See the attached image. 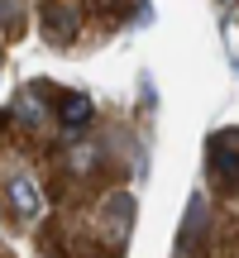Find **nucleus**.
<instances>
[{"label":"nucleus","mask_w":239,"mask_h":258,"mask_svg":"<svg viewBox=\"0 0 239 258\" xmlns=\"http://www.w3.org/2000/svg\"><path fill=\"white\" fill-rule=\"evenodd\" d=\"M91 120H96V105L86 101L82 91H72V96L57 101V124H63V129H86Z\"/></svg>","instance_id":"nucleus-3"},{"label":"nucleus","mask_w":239,"mask_h":258,"mask_svg":"<svg viewBox=\"0 0 239 258\" xmlns=\"http://www.w3.org/2000/svg\"><path fill=\"white\" fill-rule=\"evenodd\" d=\"M201 215H206V201H201V196H192V206H187V230H182V249H192V244H196V234H201Z\"/></svg>","instance_id":"nucleus-4"},{"label":"nucleus","mask_w":239,"mask_h":258,"mask_svg":"<svg viewBox=\"0 0 239 258\" xmlns=\"http://www.w3.org/2000/svg\"><path fill=\"white\" fill-rule=\"evenodd\" d=\"M5 196H10V206H15V215L19 220H38L43 215V191H38V182L34 177H10L5 182Z\"/></svg>","instance_id":"nucleus-1"},{"label":"nucleus","mask_w":239,"mask_h":258,"mask_svg":"<svg viewBox=\"0 0 239 258\" xmlns=\"http://www.w3.org/2000/svg\"><path fill=\"white\" fill-rule=\"evenodd\" d=\"M15 120L38 124V105H34V96H19V101H15Z\"/></svg>","instance_id":"nucleus-5"},{"label":"nucleus","mask_w":239,"mask_h":258,"mask_svg":"<svg viewBox=\"0 0 239 258\" xmlns=\"http://www.w3.org/2000/svg\"><path fill=\"white\" fill-rule=\"evenodd\" d=\"M211 167H215V177H220L225 186H239V134H220V139H211Z\"/></svg>","instance_id":"nucleus-2"},{"label":"nucleus","mask_w":239,"mask_h":258,"mask_svg":"<svg viewBox=\"0 0 239 258\" xmlns=\"http://www.w3.org/2000/svg\"><path fill=\"white\" fill-rule=\"evenodd\" d=\"M215 5H225V10H230V5H239V0H215Z\"/></svg>","instance_id":"nucleus-6"}]
</instances>
